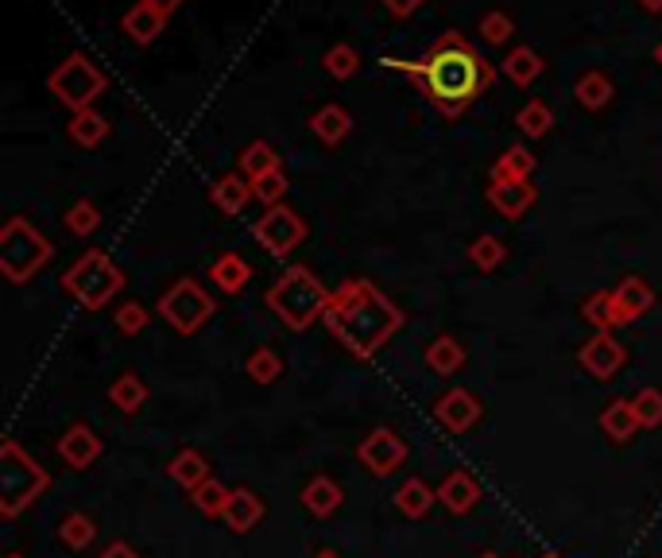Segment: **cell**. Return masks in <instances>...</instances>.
I'll return each instance as SVG.
<instances>
[{"label":"cell","instance_id":"6da1fadb","mask_svg":"<svg viewBox=\"0 0 662 558\" xmlns=\"http://www.w3.org/2000/svg\"><path fill=\"white\" fill-rule=\"evenodd\" d=\"M380 63L388 70H400L411 82L418 86L426 101L438 109L441 116H458L496 82V66L481 55L473 40H465V32H441L438 40L426 47L423 58H392L384 55Z\"/></svg>","mask_w":662,"mask_h":558},{"label":"cell","instance_id":"7a4b0ae2","mask_svg":"<svg viewBox=\"0 0 662 558\" xmlns=\"http://www.w3.org/2000/svg\"><path fill=\"white\" fill-rule=\"evenodd\" d=\"M326 326L352 357H372L403 326V311L368 279H345L329 291Z\"/></svg>","mask_w":662,"mask_h":558},{"label":"cell","instance_id":"3957f363","mask_svg":"<svg viewBox=\"0 0 662 558\" xmlns=\"http://www.w3.org/2000/svg\"><path fill=\"white\" fill-rule=\"evenodd\" d=\"M263 303H268V311L276 314L287 330L303 334V330H311L318 319H326L329 291L322 288V279L314 276L306 264H291L268 288Z\"/></svg>","mask_w":662,"mask_h":558},{"label":"cell","instance_id":"277c9868","mask_svg":"<svg viewBox=\"0 0 662 558\" xmlns=\"http://www.w3.org/2000/svg\"><path fill=\"white\" fill-rule=\"evenodd\" d=\"M55 256L51 241L35 230L27 217H9L0 230V271L9 283H27L35 271H43Z\"/></svg>","mask_w":662,"mask_h":558},{"label":"cell","instance_id":"5b68a950","mask_svg":"<svg viewBox=\"0 0 662 558\" xmlns=\"http://www.w3.org/2000/svg\"><path fill=\"white\" fill-rule=\"evenodd\" d=\"M121 288H124V271L116 268L101 248L82 253L70 268L63 271V291H70L86 311H101V306H109Z\"/></svg>","mask_w":662,"mask_h":558},{"label":"cell","instance_id":"8992f818","mask_svg":"<svg viewBox=\"0 0 662 558\" xmlns=\"http://www.w3.org/2000/svg\"><path fill=\"white\" fill-rule=\"evenodd\" d=\"M47 90L55 93L58 105H66L70 113H82V109H93V101L109 90V78L86 51H70L47 75Z\"/></svg>","mask_w":662,"mask_h":558},{"label":"cell","instance_id":"52a82bcc","mask_svg":"<svg viewBox=\"0 0 662 558\" xmlns=\"http://www.w3.org/2000/svg\"><path fill=\"white\" fill-rule=\"evenodd\" d=\"M47 489V473L35 458H27L16 443L0 446V516L16 520L35 496Z\"/></svg>","mask_w":662,"mask_h":558},{"label":"cell","instance_id":"ba28073f","mask_svg":"<svg viewBox=\"0 0 662 558\" xmlns=\"http://www.w3.org/2000/svg\"><path fill=\"white\" fill-rule=\"evenodd\" d=\"M159 314L171 322L179 334H198L213 319V299L202 291L198 279H179L159 299Z\"/></svg>","mask_w":662,"mask_h":558},{"label":"cell","instance_id":"9c48e42d","mask_svg":"<svg viewBox=\"0 0 662 558\" xmlns=\"http://www.w3.org/2000/svg\"><path fill=\"white\" fill-rule=\"evenodd\" d=\"M253 237L268 256H291L306 241V222L291 205H271L268 214L253 225Z\"/></svg>","mask_w":662,"mask_h":558},{"label":"cell","instance_id":"30bf717a","mask_svg":"<svg viewBox=\"0 0 662 558\" xmlns=\"http://www.w3.org/2000/svg\"><path fill=\"white\" fill-rule=\"evenodd\" d=\"M357 458H360V466H364L368 473L392 477L395 469H400L403 461H407V443H403V438L395 435V431L377 427V431H372V435L360 438Z\"/></svg>","mask_w":662,"mask_h":558},{"label":"cell","instance_id":"8fae6325","mask_svg":"<svg viewBox=\"0 0 662 558\" xmlns=\"http://www.w3.org/2000/svg\"><path fill=\"white\" fill-rule=\"evenodd\" d=\"M577 361H581V369H585L588 377L613 380L616 372L624 369V361H628V349L616 342L613 330H597V334L588 337V342L577 349Z\"/></svg>","mask_w":662,"mask_h":558},{"label":"cell","instance_id":"7c38bea8","mask_svg":"<svg viewBox=\"0 0 662 558\" xmlns=\"http://www.w3.org/2000/svg\"><path fill=\"white\" fill-rule=\"evenodd\" d=\"M434 418H438L441 427L453 431V435H465L469 427H476V418H481V400L465 388H450V392H441L438 403H434Z\"/></svg>","mask_w":662,"mask_h":558},{"label":"cell","instance_id":"4fadbf2b","mask_svg":"<svg viewBox=\"0 0 662 558\" xmlns=\"http://www.w3.org/2000/svg\"><path fill=\"white\" fill-rule=\"evenodd\" d=\"M489 202L496 205V214L507 222H519V217L539 202V190L531 187V179H492Z\"/></svg>","mask_w":662,"mask_h":558},{"label":"cell","instance_id":"5bb4252c","mask_svg":"<svg viewBox=\"0 0 662 558\" xmlns=\"http://www.w3.org/2000/svg\"><path fill=\"white\" fill-rule=\"evenodd\" d=\"M613 306H616V326H628V322H639L643 314L654 311V291L647 288V279L624 276L613 288Z\"/></svg>","mask_w":662,"mask_h":558},{"label":"cell","instance_id":"9a60e30c","mask_svg":"<svg viewBox=\"0 0 662 558\" xmlns=\"http://www.w3.org/2000/svg\"><path fill=\"white\" fill-rule=\"evenodd\" d=\"M167 16H171V12H164L159 4H152V0H136V4L124 12L121 27H124V35H128L132 43H139V47H152V43L167 32Z\"/></svg>","mask_w":662,"mask_h":558},{"label":"cell","instance_id":"2e32d148","mask_svg":"<svg viewBox=\"0 0 662 558\" xmlns=\"http://www.w3.org/2000/svg\"><path fill=\"white\" fill-rule=\"evenodd\" d=\"M101 438L93 435L86 423H74V427H66V435L58 438V458L66 461L70 469H90L93 461L101 458Z\"/></svg>","mask_w":662,"mask_h":558},{"label":"cell","instance_id":"e0dca14e","mask_svg":"<svg viewBox=\"0 0 662 558\" xmlns=\"http://www.w3.org/2000/svg\"><path fill=\"white\" fill-rule=\"evenodd\" d=\"M481 496H484L481 484H476V477L465 473V469H453V473L438 484V501L446 504L453 516H465V512H473L476 504H481Z\"/></svg>","mask_w":662,"mask_h":558},{"label":"cell","instance_id":"ac0fdd59","mask_svg":"<svg viewBox=\"0 0 662 558\" xmlns=\"http://www.w3.org/2000/svg\"><path fill=\"white\" fill-rule=\"evenodd\" d=\"M253 198H256L253 179H245V175H240V171L221 175V179L210 187V202L217 205L221 214H229V217H237L240 210H245V205L253 202Z\"/></svg>","mask_w":662,"mask_h":558},{"label":"cell","instance_id":"d6986e66","mask_svg":"<svg viewBox=\"0 0 662 558\" xmlns=\"http://www.w3.org/2000/svg\"><path fill=\"white\" fill-rule=\"evenodd\" d=\"M210 279L217 283L221 295H240L253 279V264L245 260L240 253H221L217 260L210 264Z\"/></svg>","mask_w":662,"mask_h":558},{"label":"cell","instance_id":"ffe728a7","mask_svg":"<svg viewBox=\"0 0 662 558\" xmlns=\"http://www.w3.org/2000/svg\"><path fill=\"white\" fill-rule=\"evenodd\" d=\"M423 361H426V369H430L434 377H453V372L465 365V345H461L453 334H438L430 345H426Z\"/></svg>","mask_w":662,"mask_h":558},{"label":"cell","instance_id":"44dd1931","mask_svg":"<svg viewBox=\"0 0 662 558\" xmlns=\"http://www.w3.org/2000/svg\"><path fill=\"white\" fill-rule=\"evenodd\" d=\"M299 501H303V509L311 512V516H334L337 509H341L345 493L341 484L329 481V477H311V481L303 484V493H299Z\"/></svg>","mask_w":662,"mask_h":558},{"label":"cell","instance_id":"7402d4cb","mask_svg":"<svg viewBox=\"0 0 662 558\" xmlns=\"http://www.w3.org/2000/svg\"><path fill=\"white\" fill-rule=\"evenodd\" d=\"M221 520H225V524H229V532H237V535L253 532V527L263 520V501L253 493V489H233L229 509H225V516H221Z\"/></svg>","mask_w":662,"mask_h":558},{"label":"cell","instance_id":"603a6c76","mask_svg":"<svg viewBox=\"0 0 662 558\" xmlns=\"http://www.w3.org/2000/svg\"><path fill=\"white\" fill-rule=\"evenodd\" d=\"M639 427H643V423H639L636 403L631 400H613L605 411H601V431H605L613 443H631Z\"/></svg>","mask_w":662,"mask_h":558},{"label":"cell","instance_id":"cb8c5ba5","mask_svg":"<svg viewBox=\"0 0 662 558\" xmlns=\"http://www.w3.org/2000/svg\"><path fill=\"white\" fill-rule=\"evenodd\" d=\"M311 132L322 140V144H326V148H337V144H341V140L352 132V116H349V109L334 105V101H329V105H322L318 113L311 116Z\"/></svg>","mask_w":662,"mask_h":558},{"label":"cell","instance_id":"d4e9b609","mask_svg":"<svg viewBox=\"0 0 662 558\" xmlns=\"http://www.w3.org/2000/svg\"><path fill=\"white\" fill-rule=\"evenodd\" d=\"M613 93L616 86L605 70H585V75L577 78V86H573V98H577V105L588 109V113H601V109L613 101Z\"/></svg>","mask_w":662,"mask_h":558},{"label":"cell","instance_id":"484cf974","mask_svg":"<svg viewBox=\"0 0 662 558\" xmlns=\"http://www.w3.org/2000/svg\"><path fill=\"white\" fill-rule=\"evenodd\" d=\"M500 66H504V75L512 78L515 86H531V82H539L542 70H547V63H542V55H539V51H535V47H527V43H524V47H512V51H507V58H504V63H500Z\"/></svg>","mask_w":662,"mask_h":558},{"label":"cell","instance_id":"4316f807","mask_svg":"<svg viewBox=\"0 0 662 558\" xmlns=\"http://www.w3.org/2000/svg\"><path fill=\"white\" fill-rule=\"evenodd\" d=\"M237 171L245 175V179H263V175L271 171H283V159L276 156V148H271L268 140H253L245 152L237 156Z\"/></svg>","mask_w":662,"mask_h":558},{"label":"cell","instance_id":"83f0119b","mask_svg":"<svg viewBox=\"0 0 662 558\" xmlns=\"http://www.w3.org/2000/svg\"><path fill=\"white\" fill-rule=\"evenodd\" d=\"M66 132H70V140L78 148H98V144H105V136H109V121L98 113V109H82V113H70Z\"/></svg>","mask_w":662,"mask_h":558},{"label":"cell","instance_id":"f1b7e54d","mask_svg":"<svg viewBox=\"0 0 662 558\" xmlns=\"http://www.w3.org/2000/svg\"><path fill=\"white\" fill-rule=\"evenodd\" d=\"M167 473H171V481L182 484L187 493H194L198 484L210 481V477H213V473H210V461H205L198 450H179V454L171 458V466H167Z\"/></svg>","mask_w":662,"mask_h":558},{"label":"cell","instance_id":"f546056e","mask_svg":"<svg viewBox=\"0 0 662 558\" xmlns=\"http://www.w3.org/2000/svg\"><path fill=\"white\" fill-rule=\"evenodd\" d=\"M395 509L411 520H423L434 509V489L426 481H418V477H411V481H403L395 489Z\"/></svg>","mask_w":662,"mask_h":558},{"label":"cell","instance_id":"4dcf8cb0","mask_svg":"<svg viewBox=\"0 0 662 558\" xmlns=\"http://www.w3.org/2000/svg\"><path fill=\"white\" fill-rule=\"evenodd\" d=\"M322 66H326L329 78H337V82H349V78L360 75L364 58H360V51L352 47V43H334V47L322 55Z\"/></svg>","mask_w":662,"mask_h":558},{"label":"cell","instance_id":"1f68e13d","mask_svg":"<svg viewBox=\"0 0 662 558\" xmlns=\"http://www.w3.org/2000/svg\"><path fill=\"white\" fill-rule=\"evenodd\" d=\"M109 400H113V408L124 411V415H136L147 400V384L136 372H124V377H116L113 384H109Z\"/></svg>","mask_w":662,"mask_h":558},{"label":"cell","instance_id":"d6a6232c","mask_svg":"<svg viewBox=\"0 0 662 558\" xmlns=\"http://www.w3.org/2000/svg\"><path fill=\"white\" fill-rule=\"evenodd\" d=\"M531 175H535V156L524 144L504 148V156L492 164V179H531Z\"/></svg>","mask_w":662,"mask_h":558},{"label":"cell","instance_id":"836d02e7","mask_svg":"<svg viewBox=\"0 0 662 558\" xmlns=\"http://www.w3.org/2000/svg\"><path fill=\"white\" fill-rule=\"evenodd\" d=\"M515 129L524 132L527 140H542L554 129V113H550L547 101H527V105L515 113Z\"/></svg>","mask_w":662,"mask_h":558},{"label":"cell","instance_id":"e575fe53","mask_svg":"<svg viewBox=\"0 0 662 558\" xmlns=\"http://www.w3.org/2000/svg\"><path fill=\"white\" fill-rule=\"evenodd\" d=\"M229 493L233 489H225L217 477H210V481H202L194 493H190V501H194V509L202 512V516H225V509H229Z\"/></svg>","mask_w":662,"mask_h":558},{"label":"cell","instance_id":"d590c367","mask_svg":"<svg viewBox=\"0 0 662 558\" xmlns=\"http://www.w3.org/2000/svg\"><path fill=\"white\" fill-rule=\"evenodd\" d=\"M245 372L256 380V384H276V380L283 377V357H279L276 349H268V345H260V349L248 354Z\"/></svg>","mask_w":662,"mask_h":558},{"label":"cell","instance_id":"8d00e7d4","mask_svg":"<svg viewBox=\"0 0 662 558\" xmlns=\"http://www.w3.org/2000/svg\"><path fill=\"white\" fill-rule=\"evenodd\" d=\"M93 535H98V524H93V520L86 516V512H70V516H66L63 524H58V539H63L70 550L90 547Z\"/></svg>","mask_w":662,"mask_h":558},{"label":"cell","instance_id":"74e56055","mask_svg":"<svg viewBox=\"0 0 662 558\" xmlns=\"http://www.w3.org/2000/svg\"><path fill=\"white\" fill-rule=\"evenodd\" d=\"M63 222H66V230H70L74 237H90V233L101 225V210L90 202V198H78V202L66 210Z\"/></svg>","mask_w":662,"mask_h":558},{"label":"cell","instance_id":"f35d334b","mask_svg":"<svg viewBox=\"0 0 662 558\" xmlns=\"http://www.w3.org/2000/svg\"><path fill=\"white\" fill-rule=\"evenodd\" d=\"M469 260L476 264L481 271H496L500 264L507 260V248L500 237H492V233H484V237H476L473 245H469Z\"/></svg>","mask_w":662,"mask_h":558},{"label":"cell","instance_id":"ab89813d","mask_svg":"<svg viewBox=\"0 0 662 558\" xmlns=\"http://www.w3.org/2000/svg\"><path fill=\"white\" fill-rule=\"evenodd\" d=\"M585 322H593L597 330H616V306H613V288L608 291H593L581 306Z\"/></svg>","mask_w":662,"mask_h":558},{"label":"cell","instance_id":"60d3db41","mask_svg":"<svg viewBox=\"0 0 662 558\" xmlns=\"http://www.w3.org/2000/svg\"><path fill=\"white\" fill-rule=\"evenodd\" d=\"M631 403H636V415L643 427H662V392L659 388H639V392L631 395Z\"/></svg>","mask_w":662,"mask_h":558},{"label":"cell","instance_id":"b9f144b4","mask_svg":"<svg viewBox=\"0 0 662 558\" xmlns=\"http://www.w3.org/2000/svg\"><path fill=\"white\" fill-rule=\"evenodd\" d=\"M113 322L121 334H144L147 322H152V311H147L144 303H121L113 311Z\"/></svg>","mask_w":662,"mask_h":558},{"label":"cell","instance_id":"7bdbcfd3","mask_svg":"<svg viewBox=\"0 0 662 558\" xmlns=\"http://www.w3.org/2000/svg\"><path fill=\"white\" fill-rule=\"evenodd\" d=\"M512 35H515V24H512V16H507V12H484V20H481V40L484 43H492V47H504Z\"/></svg>","mask_w":662,"mask_h":558},{"label":"cell","instance_id":"ee69618b","mask_svg":"<svg viewBox=\"0 0 662 558\" xmlns=\"http://www.w3.org/2000/svg\"><path fill=\"white\" fill-rule=\"evenodd\" d=\"M256 190V202H263L271 210V205H283V194H287V175L283 171H271L263 175V179L253 182Z\"/></svg>","mask_w":662,"mask_h":558},{"label":"cell","instance_id":"f6af8a7d","mask_svg":"<svg viewBox=\"0 0 662 558\" xmlns=\"http://www.w3.org/2000/svg\"><path fill=\"white\" fill-rule=\"evenodd\" d=\"M380 4H384L388 16H395V20H411L418 9H423L426 0H380Z\"/></svg>","mask_w":662,"mask_h":558},{"label":"cell","instance_id":"bcb514c9","mask_svg":"<svg viewBox=\"0 0 662 558\" xmlns=\"http://www.w3.org/2000/svg\"><path fill=\"white\" fill-rule=\"evenodd\" d=\"M101 558H139V550L128 547V543H109V547L101 550Z\"/></svg>","mask_w":662,"mask_h":558},{"label":"cell","instance_id":"7dc6e473","mask_svg":"<svg viewBox=\"0 0 662 558\" xmlns=\"http://www.w3.org/2000/svg\"><path fill=\"white\" fill-rule=\"evenodd\" d=\"M152 4H159L164 12H179L182 4H187V0H152Z\"/></svg>","mask_w":662,"mask_h":558},{"label":"cell","instance_id":"c3c4849f","mask_svg":"<svg viewBox=\"0 0 662 558\" xmlns=\"http://www.w3.org/2000/svg\"><path fill=\"white\" fill-rule=\"evenodd\" d=\"M639 9L651 12V16H659V12H662V0H639Z\"/></svg>","mask_w":662,"mask_h":558},{"label":"cell","instance_id":"681fc988","mask_svg":"<svg viewBox=\"0 0 662 558\" xmlns=\"http://www.w3.org/2000/svg\"><path fill=\"white\" fill-rule=\"evenodd\" d=\"M654 63H659V66H662V40H659V43H654Z\"/></svg>","mask_w":662,"mask_h":558},{"label":"cell","instance_id":"f907efd6","mask_svg":"<svg viewBox=\"0 0 662 558\" xmlns=\"http://www.w3.org/2000/svg\"><path fill=\"white\" fill-rule=\"evenodd\" d=\"M314 558H341V555H337V550H318Z\"/></svg>","mask_w":662,"mask_h":558},{"label":"cell","instance_id":"816d5d0a","mask_svg":"<svg viewBox=\"0 0 662 558\" xmlns=\"http://www.w3.org/2000/svg\"><path fill=\"white\" fill-rule=\"evenodd\" d=\"M476 558H500L496 550H484V555H476Z\"/></svg>","mask_w":662,"mask_h":558},{"label":"cell","instance_id":"f5cc1de1","mask_svg":"<svg viewBox=\"0 0 662 558\" xmlns=\"http://www.w3.org/2000/svg\"><path fill=\"white\" fill-rule=\"evenodd\" d=\"M12 558H20V555H12Z\"/></svg>","mask_w":662,"mask_h":558}]
</instances>
